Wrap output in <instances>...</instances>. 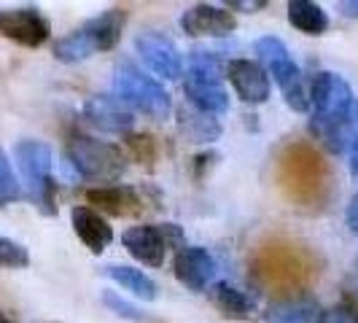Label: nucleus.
I'll use <instances>...</instances> for the list:
<instances>
[{
    "label": "nucleus",
    "instance_id": "obj_9",
    "mask_svg": "<svg viewBox=\"0 0 358 323\" xmlns=\"http://www.w3.org/2000/svg\"><path fill=\"white\" fill-rule=\"evenodd\" d=\"M84 119L100 132L110 135H129L135 124V113L116 97V94H94L84 103Z\"/></svg>",
    "mask_w": 358,
    "mask_h": 323
},
{
    "label": "nucleus",
    "instance_id": "obj_30",
    "mask_svg": "<svg viewBox=\"0 0 358 323\" xmlns=\"http://www.w3.org/2000/svg\"><path fill=\"white\" fill-rule=\"evenodd\" d=\"M340 11L345 17H358V0H345V3H340Z\"/></svg>",
    "mask_w": 358,
    "mask_h": 323
},
{
    "label": "nucleus",
    "instance_id": "obj_22",
    "mask_svg": "<svg viewBox=\"0 0 358 323\" xmlns=\"http://www.w3.org/2000/svg\"><path fill=\"white\" fill-rule=\"evenodd\" d=\"M30 264V253L17 240L0 237V267L3 269H24Z\"/></svg>",
    "mask_w": 358,
    "mask_h": 323
},
{
    "label": "nucleus",
    "instance_id": "obj_18",
    "mask_svg": "<svg viewBox=\"0 0 358 323\" xmlns=\"http://www.w3.org/2000/svg\"><path fill=\"white\" fill-rule=\"evenodd\" d=\"M288 22L305 36H323L329 30V17L313 0H291L288 3Z\"/></svg>",
    "mask_w": 358,
    "mask_h": 323
},
{
    "label": "nucleus",
    "instance_id": "obj_3",
    "mask_svg": "<svg viewBox=\"0 0 358 323\" xmlns=\"http://www.w3.org/2000/svg\"><path fill=\"white\" fill-rule=\"evenodd\" d=\"M227 76V62L218 59L215 52H202L194 49L189 59V71L183 81V94L189 106L208 113V116H221L229 110V92L224 89Z\"/></svg>",
    "mask_w": 358,
    "mask_h": 323
},
{
    "label": "nucleus",
    "instance_id": "obj_32",
    "mask_svg": "<svg viewBox=\"0 0 358 323\" xmlns=\"http://www.w3.org/2000/svg\"><path fill=\"white\" fill-rule=\"evenodd\" d=\"M353 321H356V323H358V313H356V318H353Z\"/></svg>",
    "mask_w": 358,
    "mask_h": 323
},
{
    "label": "nucleus",
    "instance_id": "obj_29",
    "mask_svg": "<svg viewBox=\"0 0 358 323\" xmlns=\"http://www.w3.org/2000/svg\"><path fill=\"white\" fill-rule=\"evenodd\" d=\"M350 173H353V178L358 180V135H356V141L350 143Z\"/></svg>",
    "mask_w": 358,
    "mask_h": 323
},
{
    "label": "nucleus",
    "instance_id": "obj_13",
    "mask_svg": "<svg viewBox=\"0 0 358 323\" xmlns=\"http://www.w3.org/2000/svg\"><path fill=\"white\" fill-rule=\"evenodd\" d=\"M267 73L275 78L278 89L283 92L286 106L291 108V110H296V113L310 110V92H307L302 71H299V65L291 59V54H288V57H280V59H275V62H269Z\"/></svg>",
    "mask_w": 358,
    "mask_h": 323
},
{
    "label": "nucleus",
    "instance_id": "obj_10",
    "mask_svg": "<svg viewBox=\"0 0 358 323\" xmlns=\"http://www.w3.org/2000/svg\"><path fill=\"white\" fill-rule=\"evenodd\" d=\"M227 78L234 87L237 97L248 106H262L269 100V92H272V84H269V73L253 62V59H229L227 62Z\"/></svg>",
    "mask_w": 358,
    "mask_h": 323
},
{
    "label": "nucleus",
    "instance_id": "obj_20",
    "mask_svg": "<svg viewBox=\"0 0 358 323\" xmlns=\"http://www.w3.org/2000/svg\"><path fill=\"white\" fill-rule=\"evenodd\" d=\"M178 127L192 143H210L221 135V124L215 122V116H208L192 106L178 110Z\"/></svg>",
    "mask_w": 358,
    "mask_h": 323
},
{
    "label": "nucleus",
    "instance_id": "obj_7",
    "mask_svg": "<svg viewBox=\"0 0 358 323\" xmlns=\"http://www.w3.org/2000/svg\"><path fill=\"white\" fill-rule=\"evenodd\" d=\"M52 24L38 8L27 6V8H3L0 11V36L14 41L19 46L27 49H38L49 41Z\"/></svg>",
    "mask_w": 358,
    "mask_h": 323
},
{
    "label": "nucleus",
    "instance_id": "obj_4",
    "mask_svg": "<svg viewBox=\"0 0 358 323\" xmlns=\"http://www.w3.org/2000/svg\"><path fill=\"white\" fill-rule=\"evenodd\" d=\"M113 94L124 103L129 110H138L154 122H162L170 116L173 103H170V94L162 87L157 78L145 76L135 62L122 59L116 68H113Z\"/></svg>",
    "mask_w": 358,
    "mask_h": 323
},
{
    "label": "nucleus",
    "instance_id": "obj_16",
    "mask_svg": "<svg viewBox=\"0 0 358 323\" xmlns=\"http://www.w3.org/2000/svg\"><path fill=\"white\" fill-rule=\"evenodd\" d=\"M208 296H210L215 310L221 315L232 318V321H245V318H251L253 310H256L253 296H248L240 288L229 286V283H215V286H210L208 288Z\"/></svg>",
    "mask_w": 358,
    "mask_h": 323
},
{
    "label": "nucleus",
    "instance_id": "obj_8",
    "mask_svg": "<svg viewBox=\"0 0 358 323\" xmlns=\"http://www.w3.org/2000/svg\"><path fill=\"white\" fill-rule=\"evenodd\" d=\"M135 49L143 57V62L162 78H180L183 76V57L176 41L162 36L157 30H148L135 38Z\"/></svg>",
    "mask_w": 358,
    "mask_h": 323
},
{
    "label": "nucleus",
    "instance_id": "obj_31",
    "mask_svg": "<svg viewBox=\"0 0 358 323\" xmlns=\"http://www.w3.org/2000/svg\"><path fill=\"white\" fill-rule=\"evenodd\" d=\"M0 323H11V321H8V318H6V315H3V313H0Z\"/></svg>",
    "mask_w": 358,
    "mask_h": 323
},
{
    "label": "nucleus",
    "instance_id": "obj_1",
    "mask_svg": "<svg viewBox=\"0 0 358 323\" xmlns=\"http://www.w3.org/2000/svg\"><path fill=\"white\" fill-rule=\"evenodd\" d=\"M65 164L73 170L76 178L113 186L127 170V157L119 145L97 141L84 132H73L65 143Z\"/></svg>",
    "mask_w": 358,
    "mask_h": 323
},
{
    "label": "nucleus",
    "instance_id": "obj_6",
    "mask_svg": "<svg viewBox=\"0 0 358 323\" xmlns=\"http://www.w3.org/2000/svg\"><path fill=\"white\" fill-rule=\"evenodd\" d=\"M122 243L132 259L148 267H162L170 248H186V237L178 224H141L122 234Z\"/></svg>",
    "mask_w": 358,
    "mask_h": 323
},
{
    "label": "nucleus",
    "instance_id": "obj_14",
    "mask_svg": "<svg viewBox=\"0 0 358 323\" xmlns=\"http://www.w3.org/2000/svg\"><path fill=\"white\" fill-rule=\"evenodd\" d=\"M87 199H90L92 205H97L103 213L116 215V218H122V215H138L145 210V199L141 197V192L132 189V186H119V183L90 189Z\"/></svg>",
    "mask_w": 358,
    "mask_h": 323
},
{
    "label": "nucleus",
    "instance_id": "obj_28",
    "mask_svg": "<svg viewBox=\"0 0 358 323\" xmlns=\"http://www.w3.org/2000/svg\"><path fill=\"white\" fill-rule=\"evenodd\" d=\"M264 6H267L264 0H251V3H248V0H232V3L227 6V8H243V11H259V8H264Z\"/></svg>",
    "mask_w": 358,
    "mask_h": 323
},
{
    "label": "nucleus",
    "instance_id": "obj_19",
    "mask_svg": "<svg viewBox=\"0 0 358 323\" xmlns=\"http://www.w3.org/2000/svg\"><path fill=\"white\" fill-rule=\"evenodd\" d=\"M106 275L116 286H122L124 291H129L132 296H138L143 302H154L157 299V283L145 275L143 269L124 267V264H110V267H106Z\"/></svg>",
    "mask_w": 358,
    "mask_h": 323
},
{
    "label": "nucleus",
    "instance_id": "obj_26",
    "mask_svg": "<svg viewBox=\"0 0 358 323\" xmlns=\"http://www.w3.org/2000/svg\"><path fill=\"white\" fill-rule=\"evenodd\" d=\"M315 323H356V321H353V318H350L345 310L334 307V310H326V313H321Z\"/></svg>",
    "mask_w": 358,
    "mask_h": 323
},
{
    "label": "nucleus",
    "instance_id": "obj_15",
    "mask_svg": "<svg viewBox=\"0 0 358 323\" xmlns=\"http://www.w3.org/2000/svg\"><path fill=\"white\" fill-rule=\"evenodd\" d=\"M73 232L92 253H103L113 243V229L103 215L92 208H73L71 210Z\"/></svg>",
    "mask_w": 358,
    "mask_h": 323
},
{
    "label": "nucleus",
    "instance_id": "obj_24",
    "mask_svg": "<svg viewBox=\"0 0 358 323\" xmlns=\"http://www.w3.org/2000/svg\"><path fill=\"white\" fill-rule=\"evenodd\" d=\"M256 54H259V59L262 62H275V59H280V57H288V46L280 41V38H275V36H264V38H259L256 41Z\"/></svg>",
    "mask_w": 358,
    "mask_h": 323
},
{
    "label": "nucleus",
    "instance_id": "obj_12",
    "mask_svg": "<svg viewBox=\"0 0 358 323\" xmlns=\"http://www.w3.org/2000/svg\"><path fill=\"white\" fill-rule=\"evenodd\" d=\"M173 272L180 286H186L189 291H205L215 275V259L208 253V248L186 245L176 253Z\"/></svg>",
    "mask_w": 358,
    "mask_h": 323
},
{
    "label": "nucleus",
    "instance_id": "obj_11",
    "mask_svg": "<svg viewBox=\"0 0 358 323\" xmlns=\"http://www.w3.org/2000/svg\"><path fill=\"white\" fill-rule=\"evenodd\" d=\"M180 27L186 36H213L224 38L232 36L237 30V19L229 8L210 6V3H197L180 14Z\"/></svg>",
    "mask_w": 358,
    "mask_h": 323
},
{
    "label": "nucleus",
    "instance_id": "obj_2",
    "mask_svg": "<svg viewBox=\"0 0 358 323\" xmlns=\"http://www.w3.org/2000/svg\"><path fill=\"white\" fill-rule=\"evenodd\" d=\"M127 24V11L124 8H108L106 14L84 22L78 30H73L71 36L59 38L54 43V57L59 62H84L92 54L97 52H110L116 49V43L122 41Z\"/></svg>",
    "mask_w": 358,
    "mask_h": 323
},
{
    "label": "nucleus",
    "instance_id": "obj_33",
    "mask_svg": "<svg viewBox=\"0 0 358 323\" xmlns=\"http://www.w3.org/2000/svg\"><path fill=\"white\" fill-rule=\"evenodd\" d=\"M356 269H358V264H356Z\"/></svg>",
    "mask_w": 358,
    "mask_h": 323
},
{
    "label": "nucleus",
    "instance_id": "obj_23",
    "mask_svg": "<svg viewBox=\"0 0 358 323\" xmlns=\"http://www.w3.org/2000/svg\"><path fill=\"white\" fill-rule=\"evenodd\" d=\"M124 143L129 148V154L141 162V164L143 162L151 164V162L157 159V141L151 135H145V132H129V135H124Z\"/></svg>",
    "mask_w": 358,
    "mask_h": 323
},
{
    "label": "nucleus",
    "instance_id": "obj_17",
    "mask_svg": "<svg viewBox=\"0 0 358 323\" xmlns=\"http://www.w3.org/2000/svg\"><path fill=\"white\" fill-rule=\"evenodd\" d=\"M318 315L315 299H280L264 310V323H315Z\"/></svg>",
    "mask_w": 358,
    "mask_h": 323
},
{
    "label": "nucleus",
    "instance_id": "obj_27",
    "mask_svg": "<svg viewBox=\"0 0 358 323\" xmlns=\"http://www.w3.org/2000/svg\"><path fill=\"white\" fill-rule=\"evenodd\" d=\"M345 221H348V229H350L353 234H358V194L350 199L348 213H345Z\"/></svg>",
    "mask_w": 358,
    "mask_h": 323
},
{
    "label": "nucleus",
    "instance_id": "obj_21",
    "mask_svg": "<svg viewBox=\"0 0 358 323\" xmlns=\"http://www.w3.org/2000/svg\"><path fill=\"white\" fill-rule=\"evenodd\" d=\"M17 199H22V183H19L17 173H14L11 162L6 157V151L0 148V208L11 205Z\"/></svg>",
    "mask_w": 358,
    "mask_h": 323
},
{
    "label": "nucleus",
    "instance_id": "obj_5",
    "mask_svg": "<svg viewBox=\"0 0 358 323\" xmlns=\"http://www.w3.org/2000/svg\"><path fill=\"white\" fill-rule=\"evenodd\" d=\"M14 157L27 183L30 199L41 208V213H57V183L52 178L54 154L52 145L43 141H19L14 145Z\"/></svg>",
    "mask_w": 358,
    "mask_h": 323
},
{
    "label": "nucleus",
    "instance_id": "obj_25",
    "mask_svg": "<svg viewBox=\"0 0 358 323\" xmlns=\"http://www.w3.org/2000/svg\"><path fill=\"white\" fill-rule=\"evenodd\" d=\"M103 302H106L116 315H122V318H129V321H141V313L135 310V307L129 305V302H124V299H119L113 291H106L103 294Z\"/></svg>",
    "mask_w": 358,
    "mask_h": 323
}]
</instances>
